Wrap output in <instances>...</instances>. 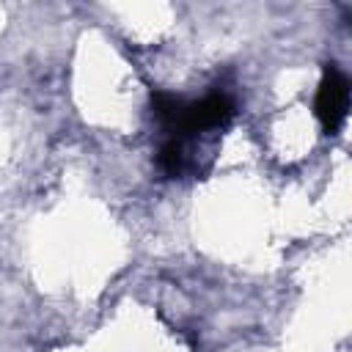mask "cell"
I'll use <instances>...</instances> for the list:
<instances>
[{"mask_svg":"<svg viewBox=\"0 0 352 352\" xmlns=\"http://www.w3.org/2000/svg\"><path fill=\"white\" fill-rule=\"evenodd\" d=\"M234 118V102L226 94H209L201 102H182L176 121L170 124V135L182 138L192 132H206V129H220Z\"/></svg>","mask_w":352,"mask_h":352,"instance_id":"1","label":"cell"},{"mask_svg":"<svg viewBox=\"0 0 352 352\" xmlns=\"http://www.w3.org/2000/svg\"><path fill=\"white\" fill-rule=\"evenodd\" d=\"M314 110H316V118L327 135H336L341 129L346 110H349V80L336 63H327L322 72Z\"/></svg>","mask_w":352,"mask_h":352,"instance_id":"2","label":"cell"},{"mask_svg":"<svg viewBox=\"0 0 352 352\" xmlns=\"http://www.w3.org/2000/svg\"><path fill=\"white\" fill-rule=\"evenodd\" d=\"M157 162H160V170L170 179L182 176L184 173V140L182 138H168L157 154Z\"/></svg>","mask_w":352,"mask_h":352,"instance_id":"3","label":"cell"}]
</instances>
